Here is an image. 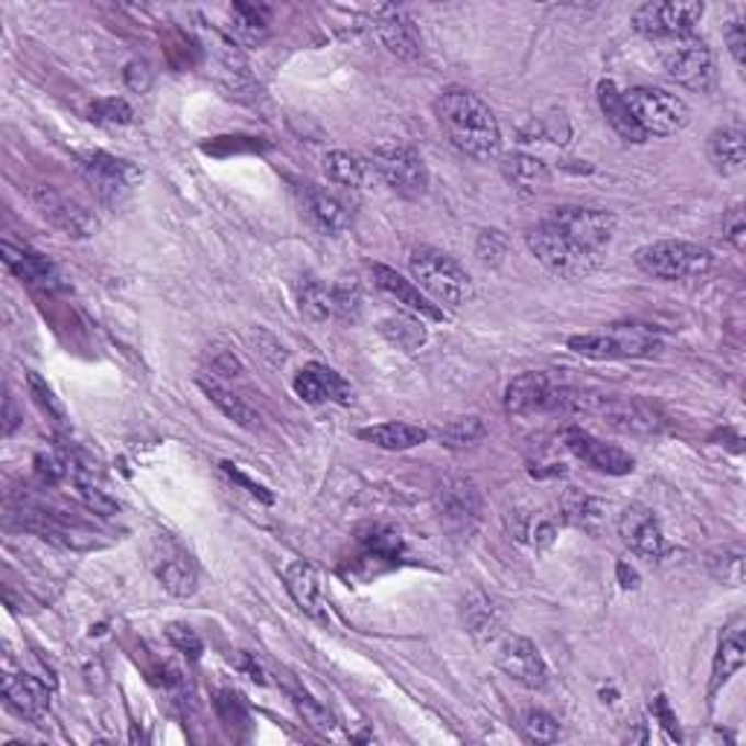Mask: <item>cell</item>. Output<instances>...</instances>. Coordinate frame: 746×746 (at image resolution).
<instances>
[{
    "label": "cell",
    "mask_w": 746,
    "mask_h": 746,
    "mask_svg": "<svg viewBox=\"0 0 746 746\" xmlns=\"http://www.w3.org/2000/svg\"><path fill=\"white\" fill-rule=\"evenodd\" d=\"M438 123L450 144L473 161H496L501 152V128L490 105L466 88H447L434 102Z\"/></svg>",
    "instance_id": "1"
},
{
    "label": "cell",
    "mask_w": 746,
    "mask_h": 746,
    "mask_svg": "<svg viewBox=\"0 0 746 746\" xmlns=\"http://www.w3.org/2000/svg\"><path fill=\"white\" fill-rule=\"evenodd\" d=\"M408 265H411L417 286L441 304L461 306L475 295L473 278L466 274L464 265L438 248H415L408 257Z\"/></svg>",
    "instance_id": "2"
},
{
    "label": "cell",
    "mask_w": 746,
    "mask_h": 746,
    "mask_svg": "<svg viewBox=\"0 0 746 746\" xmlns=\"http://www.w3.org/2000/svg\"><path fill=\"white\" fill-rule=\"evenodd\" d=\"M636 265L656 280H686L712 272L714 257L709 248L697 246V242L659 239V242L638 248Z\"/></svg>",
    "instance_id": "3"
},
{
    "label": "cell",
    "mask_w": 746,
    "mask_h": 746,
    "mask_svg": "<svg viewBox=\"0 0 746 746\" xmlns=\"http://www.w3.org/2000/svg\"><path fill=\"white\" fill-rule=\"evenodd\" d=\"M624 93L630 114L636 120V126L642 128V135L651 137H670L682 132L691 120L686 100L677 93L665 91V88H633Z\"/></svg>",
    "instance_id": "4"
},
{
    "label": "cell",
    "mask_w": 746,
    "mask_h": 746,
    "mask_svg": "<svg viewBox=\"0 0 746 746\" xmlns=\"http://www.w3.org/2000/svg\"><path fill=\"white\" fill-rule=\"evenodd\" d=\"M373 170L403 199H420L429 187V170L415 146L406 140H382L373 149Z\"/></svg>",
    "instance_id": "5"
},
{
    "label": "cell",
    "mask_w": 746,
    "mask_h": 746,
    "mask_svg": "<svg viewBox=\"0 0 746 746\" xmlns=\"http://www.w3.org/2000/svg\"><path fill=\"white\" fill-rule=\"evenodd\" d=\"M525 242L531 248V255L549 272L560 274V278H586V274H592L601 265V255H592V251L580 248L577 242L563 237L557 228H552L549 222L528 230Z\"/></svg>",
    "instance_id": "6"
},
{
    "label": "cell",
    "mask_w": 746,
    "mask_h": 746,
    "mask_svg": "<svg viewBox=\"0 0 746 746\" xmlns=\"http://www.w3.org/2000/svg\"><path fill=\"white\" fill-rule=\"evenodd\" d=\"M568 350H575L577 357L595 359H636L651 357L656 350V339L653 332L638 327V324H612L601 332H584V336H572L568 339Z\"/></svg>",
    "instance_id": "7"
},
{
    "label": "cell",
    "mask_w": 746,
    "mask_h": 746,
    "mask_svg": "<svg viewBox=\"0 0 746 746\" xmlns=\"http://www.w3.org/2000/svg\"><path fill=\"white\" fill-rule=\"evenodd\" d=\"M662 61H665L668 77L688 91L709 93L717 82L714 53L703 38H688V35L677 38V44L665 50Z\"/></svg>",
    "instance_id": "8"
},
{
    "label": "cell",
    "mask_w": 746,
    "mask_h": 746,
    "mask_svg": "<svg viewBox=\"0 0 746 746\" xmlns=\"http://www.w3.org/2000/svg\"><path fill=\"white\" fill-rule=\"evenodd\" d=\"M79 170L102 204H120L132 195V190L140 181V170L135 163L114 158L109 152L79 155Z\"/></svg>",
    "instance_id": "9"
},
{
    "label": "cell",
    "mask_w": 746,
    "mask_h": 746,
    "mask_svg": "<svg viewBox=\"0 0 746 746\" xmlns=\"http://www.w3.org/2000/svg\"><path fill=\"white\" fill-rule=\"evenodd\" d=\"M30 202L65 237L88 239L97 230V216L88 211L86 204H79L74 195L61 193L56 187H33L30 190Z\"/></svg>",
    "instance_id": "10"
},
{
    "label": "cell",
    "mask_w": 746,
    "mask_h": 746,
    "mask_svg": "<svg viewBox=\"0 0 746 746\" xmlns=\"http://www.w3.org/2000/svg\"><path fill=\"white\" fill-rule=\"evenodd\" d=\"M545 222L592 255H601L615 234V216L595 207H557Z\"/></svg>",
    "instance_id": "11"
},
{
    "label": "cell",
    "mask_w": 746,
    "mask_h": 746,
    "mask_svg": "<svg viewBox=\"0 0 746 746\" xmlns=\"http://www.w3.org/2000/svg\"><path fill=\"white\" fill-rule=\"evenodd\" d=\"M703 12V3H645L633 12V26L651 38H686Z\"/></svg>",
    "instance_id": "12"
},
{
    "label": "cell",
    "mask_w": 746,
    "mask_h": 746,
    "mask_svg": "<svg viewBox=\"0 0 746 746\" xmlns=\"http://www.w3.org/2000/svg\"><path fill=\"white\" fill-rule=\"evenodd\" d=\"M434 501H438L441 522L455 534H470L478 517H482V496H478L470 478H459V475L443 478L438 484Z\"/></svg>",
    "instance_id": "13"
},
{
    "label": "cell",
    "mask_w": 746,
    "mask_h": 746,
    "mask_svg": "<svg viewBox=\"0 0 746 746\" xmlns=\"http://www.w3.org/2000/svg\"><path fill=\"white\" fill-rule=\"evenodd\" d=\"M496 665H499L510 679H517L525 688L549 686V665L543 653L525 636H501L499 651H496Z\"/></svg>",
    "instance_id": "14"
},
{
    "label": "cell",
    "mask_w": 746,
    "mask_h": 746,
    "mask_svg": "<svg viewBox=\"0 0 746 746\" xmlns=\"http://www.w3.org/2000/svg\"><path fill=\"white\" fill-rule=\"evenodd\" d=\"M563 447H566L575 459L584 461L586 466L598 470V473L628 475L633 473V466H636L633 455H628V452L619 450V447H612V443L598 441L595 434H589L586 429H580V426H568V429H563Z\"/></svg>",
    "instance_id": "15"
},
{
    "label": "cell",
    "mask_w": 746,
    "mask_h": 746,
    "mask_svg": "<svg viewBox=\"0 0 746 746\" xmlns=\"http://www.w3.org/2000/svg\"><path fill=\"white\" fill-rule=\"evenodd\" d=\"M619 534L621 540L630 545V552H636L645 560H659L668 554V543L662 534L659 519L653 517L651 508L633 505L621 513L619 519Z\"/></svg>",
    "instance_id": "16"
},
{
    "label": "cell",
    "mask_w": 746,
    "mask_h": 746,
    "mask_svg": "<svg viewBox=\"0 0 746 746\" xmlns=\"http://www.w3.org/2000/svg\"><path fill=\"white\" fill-rule=\"evenodd\" d=\"M283 580H286V592L292 595V601H295L309 619L318 621V624H330L327 595H324V584L321 575H318V568L304 563V560H295V563H289L286 572H283Z\"/></svg>",
    "instance_id": "17"
},
{
    "label": "cell",
    "mask_w": 746,
    "mask_h": 746,
    "mask_svg": "<svg viewBox=\"0 0 746 746\" xmlns=\"http://www.w3.org/2000/svg\"><path fill=\"white\" fill-rule=\"evenodd\" d=\"M292 388H295L297 397L304 399V403H313V406H321V403H341V406H348L350 399H353V391H350L348 382L341 380L332 368L321 365V362L301 368L295 373Z\"/></svg>",
    "instance_id": "18"
},
{
    "label": "cell",
    "mask_w": 746,
    "mask_h": 746,
    "mask_svg": "<svg viewBox=\"0 0 746 746\" xmlns=\"http://www.w3.org/2000/svg\"><path fill=\"white\" fill-rule=\"evenodd\" d=\"M373 33L388 47V53H394L399 59H417L420 56V35H417L415 21L403 9H373Z\"/></svg>",
    "instance_id": "19"
},
{
    "label": "cell",
    "mask_w": 746,
    "mask_h": 746,
    "mask_svg": "<svg viewBox=\"0 0 746 746\" xmlns=\"http://www.w3.org/2000/svg\"><path fill=\"white\" fill-rule=\"evenodd\" d=\"M0 255H3V263L9 265V272L18 274L30 286L42 289V292H59L65 286L59 269L47 257L33 251V248H18L12 242H3Z\"/></svg>",
    "instance_id": "20"
},
{
    "label": "cell",
    "mask_w": 746,
    "mask_h": 746,
    "mask_svg": "<svg viewBox=\"0 0 746 746\" xmlns=\"http://www.w3.org/2000/svg\"><path fill=\"white\" fill-rule=\"evenodd\" d=\"M155 575L163 584V589L176 598H190L199 586V568H195L193 557L176 543H163V554L155 560Z\"/></svg>",
    "instance_id": "21"
},
{
    "label": "cell",
    "mask_w": 746,
    "mask_h": 746,
    "mask_svg": "<svg viewBox=\"0 0 746 746\" xmlns=\"http://www.w3.org/2000/svg\"><path fill=\"white\" fill-rule=\"evenodd\" d=\"M304 207L313 222L327 234H344L353 225V211L341 195L324 190V187L304 184Z\"/></svg>",
    "instance_id": "22"
},
{
    "label": "cell",
    "mask_w": 746,
    "mask_h": 746,
    "mask_svg": "<svg viewBox=\"0 0 746 746\" xmlns=\"http://www.w3.org/2000/svg\"><path fill=\"white\" fill-rule=\"evenodd\" d=\"M744 630L746 621L732 619L726 628H723L721 645H717V656H714V668H712V686H709V697H714L721 691L726 682H730L741 668H744L746 659V647H744Z\"/></svg>",
    "instance_id": "23"
},
{
    "label": "cell",
    "mask_w": 746,
    "mask_h": 746,
    "mask_svg": "<svg viewBox=\"0 0 746 746\" xmlns=\"http://www.w3.org/2000/svg\"><path fill=\"white\" fill-rule=\"evenodd\" d=\"M3 697H7L9 709L26 721H42L50 709V691L26 674H9L3 679Z\"/></svg>",
    "instance_id": "24"
},
{
    "label": "cell",
    "mask_w": 746,
    "mask_h": 746,
    "mask_svg": "<svg viewBox=\"0 0 746 746\" xmlns=\"http://www.w3.org/2000/svg\"><path fill=\"white\" fill-rule=\"evenodd\" d=\"M552 380L540 371H528L510 382L505 391V408L510 415H531L540 408H549L552 403Z\"/></svg>",
    "instance_id": "25"
},
{
    "label": "cell",
    "mask_w": 746,
    "mask_h": 746,
    "mask_svg": "<svg viewBox=\"0 0 746 746\" xmlns=\"http://www.w3.org/2000/svg\"><path fill=\"white\" fill-rule=\"evenodd\" d=\"M371 274H373V283H376L382 292H388L391 297H397L399 304H406L411 313L426 315V318H432V321H441L443 318L441 309H438V306H434L432 301L423 295V289L415 286L411 280H406L403 274L394 272V269L376 263L371 269Z\"/></svg>",
    "instance_id": "26"
},
{
    "label": "cell",
    "mask_w": 746,
    "mask_h": 746,
    "mask_svg": "<svg viewBox=\"0 0 746 746\" xmlns=\"http://www.w3.org/2000/svg\"><path fill=\"white\" fill-rule=\"evenodd\" d=\"M560 517L568 525L580 528V531H589V534H601L603 525H607V501L595 499L589 493L575 490L568 487L560 499Z\"/></svg>",
    "instance_id": "27"
},
{
    "label": "cell",
    "mask_w": 746,
    "mask_h": 746,
    "mask_svg": "<svg viewBox=\"0 0 746 746\" xmlns=\"http://www.w3.org/2000/svg\"><path fill=\"white\" fill-rule=\"evenodd\" d=\"M709 161L721 176H738L746 167V135L738 126H723L709 137Z\"/></svg>",
    "instance_id": "28"
},
{
    "label": "cell",
    "mask_w": 746,
    "mask_h": 746,
    "mask_svg": "<svg viewBox=\"0 0 746 746\" xmlns=\"http://www.w3.org/2000/svg\"><path fill=\"white\" fill-rule=\"evenodd\" d=\"M501 172L510 184L517 187L519 193H540L543 187H549L552 181V170L549 163L534 158V155L513 152L501 161Z\"/></svg>",
    "instance_id": "29"
},
{
    "label": "cell",
    "mask_w": 746,
    "mask_h": 746,
    "mask_svg": "<svg viewBox=\"0 0 746 746\" xmlns=\"http://www.w3.org/2000/svg\"><path fill=\"white\" fill-rule=\"evenodd\" d=\"M598 102H601V111L603 117H607V123H610L624 140H630V144H645L647 137L642 135V128L636 126V120H633L628 102H624V93L615 88V82L607 79V82L598 86Z\"/></svg>",
    "instance_id": "30"
},
{
    "label": "cell",
    "mask_w": 746,
    "mask_h": 746,
    "mask_svg": "<svg viewBox=\"0 0 746 746\" xmlns=\"http://www.w3.org/2000/svg\"><path fill=\"white\" fill-rule=\"evenodd\" d=\"M324 172L332 184L348 187V190H362L376 176L371 161L357 152H344V149H336L324 158Z\"/></svg>",
    "instance_id": "31"
},
{
    "label": "cell",
    "mask_w": 746,
    "mask_h": 746,
    "mask_svg": "<svg viewBox=\"0 0 746 746\" xmlns=\"http://www.w3.org/2000/svg\"><path fill=\"white\" fill-rule=\"evenodd\" d=\"M359 438L373 443V447H380V450L406 452L429 441V432L411 423H380L368 426V429H359Z\"/></svg>",
    "instance_id": "32"
},
{
    "label": "cell",
    "mask_w": 746,
    "mask_h": 746,
    "mask_svg": "<svg viewBox=\"0 0 746 746\" xmlns=\"http://www.w3.org/2000/svg\"><path fill=\"white\" fill-rule=\"evenodd\" d=\"M199 388L204 391V397L211 399L213 406L219 408L222 415L228 417V420H234L237 426H242V429H257L260 426V415H257L255 406H248L246 399L239 397V394H234L230 388H225L222 382L216 380H199Z\"/></svg>",
    "instance_id": "33"
},
{
    "label": "cell",
    "mask_w": 746,
    "mask_h": 746,
    "mask_svg": "<svg viewBox=\"0 0 746 746\" xmlns=\"http://www.w3.org/2000/svg\"><path fill=\"white\" fill-rule=\"evenodd\" d=\"M461 619H464L466 633L473 638H478V642H490V638L499 636L501 630L499 612H496V607H493L484 595L475 592L466 598L464 607H461Z\"/></svg>",
    "instance_id": "34"
},
{
    "label": "cell",
    "mask_w": 746,
    "mask_h": 746,
    "mask_svg": "<svg viewBox=\"0 0 746 746\" xmlns=\"http://www.w3.org/2000/svg\"><path fill=\"white\" fill-rule=\"evenodd\" d=\"M269 24H272V9L263 3H234L230 7V26L242 42L260 44L269 35Z\"/></svg>",
    "instance_id": "35"
},
{
    "label": "cell",
    "mask_w": 746,
    "mask_h": 746,
    "mask_svg": "<svg viewBox=\"0 0 746 746\" xmlns=\"http://www.w3.org/2000/svg\"><path fill=\"white\" fill-rule=\"evenodd\" d=\"M380 332L385 339L394 344V348L406 350V353H415L426 344L429 332H426V324L415 315H388L385 321H380Z\"/></svg>",
    "instance_id": "36"
},
{
    "label": "cell",
    "mask_w": 746,
    "mask_h": 746,
    "mask_svg": "<svg viewBox=\"0 0 746 746\" xmlns=\"http://www.w3.org/2000/svg\"><path fill=\"white\" fill-rule=\"evenodd\" d=\"M297 309H301V315L304 318H309V321L315 324H324L330 321V318H336V309H332V289H327L324 283H318V280H304L301 286H297Z\"/></svg>",
    "instance_id": "37"
},
{
    "label": "cell",
    "mask_w": 746,
    "mask_h": 746,
    "mask_svg": "<svg viewBox=\"0 0 746 746\" xmlns=\"http://www.w3.org/2000/svg\"><path fill=\"white\" fill-rule=\"evenodd\" d=\"M438 441L450 450H464V447H473L487 434V426H484L482 417H452L447 423L438 426Z\"/></svg>",
    "instance_id": "38"
},
{
    "label": "cell",
    "mask_w": 746,
    "mask_h": 746,
    "mask_svg": "<svg viewBox=\"0 0 746 746\" xmlns=\"http://www.w3.org/2000/svg\"><path fill=\"white\" fill-rule=\"evenodd\" d=\"M709 572L721 584L741 586L744 584V552H741L738 545H723V549L709 554Z\"/></svg>",
    "instance_id": "39"
},
{
    "label": "cell",
    "mask_w": 746,
    "mask_h": 746,
    "mask_svg": "<svg viewBox=\"0 0 746 746\" xmlns=\"http://www.w3.org/2000/svg\"><path fill=\"white\" fill-rule=\"evenodd\" d=\"M510 531L525 540V543L543 549V545H552L554 536H557V525L554 519L543 517V513H519L517 525H510Z\"/></svg>",
    "instance_id": "40"
},
{
    "label": "cell",
    "mask_w": 746,
    "mask_h": 746,
    "mask_svg": "<svg viewBox=\"0 0 746 746\" xmlns=\"http://www.w3.org/2000/svg\"><path fill=\"white\" fill-rule=\"evenodd\" d=\"M332 309H336L339 321H359V313H362V289H359L357 280H339L332 286Z\"/></svg>",
    "instance_id": "41"
},
{
    "label": "cell",
    "mask_w": 746,
    "mask_h": 746,
    "mask_svg": "<svg viewBox=\"0 0 746 746\" xmlns=\"http://www.w3.org/2000/svg\"><path fill=\"white\" fill-rule=\"evenodd\" d=\"M93 123H102V126H128L135 120V111L128 105L123 97H102V100H93L91 109H88Z\"/></svg>",
    "instance_id": "42"
},
{
    "label": "cell",
    "mask_w": 746,
    "mask_h": 746,
    "mask_svg": "<svg viewBox=\"0 0 746 746\" xmlns=\"http://www.w3.org/2000/svg\"><path fill=\"white\" fill-rule=\"evenodd\" d=\"M289 697H292V703H295V709L301 712L304 723H309V726L318 732H332V726H336L332 714L327 712L309 691H304V688H289Z\"/></svg>",
    "instance_id": "43"
},
{
    "label": "cell",
    "mask_w": 746,
    "mask_h": 746,
    "mask_svg": "<svg viewBox=\"0 0 746 746\" xmlns=\"http://www.w3.org/2000/svg\"><path fill=\"white\" fill-rule=\"evenodd\" d=\"M26 385H30V394H33V399L38 403V408H42L44 415L50 417L53 423L56 426H68V415H65V406L59 403V397L53 394V388L47 385V382L38 376L35 371L26 373Z\"/></svg>",
    "instance_id": "44"
},
{
    "label": "cell",
    "mask_w": 746,
    "mask_h": 746,
    "mask_svg": "<svg viewBox=\"0 0 746 746\" xmlns=\"http://www.w3.org/2000/svg\"><path fill=\"white\" fill-rule=\"evenodd\" d=\"M508 248H510V239L496 228L482 230V234H478V239H475V257H478L484 265H490V269H496V265L505 263V257H508Z\"/></svg>",
    "instance_id": "45"
},
{
    "label": "cell",
    "mask_w": 746,
    "mask_h": 746,
    "mask_svg": "<svg viewBox=\"0 0 746 746\" xmlns=\"http://www.w3.org/2000/svg\"><path fill=\"white\" fill-rule=\"evenodd\" d=\"M522 730L534 744H557L560 741V726L552 714L543 712V709H531L522 717Z\"/></svg>",
    "instance_id": "46"
},
{
    "label": "cell",
    "mask_w": 746,
    "mask_h": 746,
    "mask_svg": "<svg viewBox=\"0 0 746 746\" xmlns=\"http://www.w3.org/2000/svg\"><path fill=\"white\" fill-rule=\"evenodd\" d=\"M167 638H170V645L176 647V651L190 656L193 662L204 653V645H202V638H199V633H195L193 628H187V624H179V621L167 628Z\"/></svg>",
    "instance_id": "47"
},
{
    "label": "cell",
    "mask_w": 746,
    "mask_h": 746,
    "mask_svg": "<svg viewBox=\"0 0 746 746\" xmlns=\"http://www.w3.org/2000/svg\"><path fill=\"white\" fill-rule=\"evenodd\" d=\"M723 237L730 239L735 251H744L746 248V219L741 207H732V211L723 216Z\"/></svg>",
    "instance_id": "48"
},
{
    "label": "cell",
    "mask_w": 746,
    "mask_h": 746,
    "mask_svg": "<svg viewBox=\"0 0 746 746\" xmlns=\"http://www.w3.org/2000/svg\"><path fill=\"white\" fill-rule=\"evenodd\" d=\"M123 77H126V86L135 93H146L152 88V68H149V61L144 59L128 61L126 70H123Z\"/></svg>",
    "instance_id": "49"
},
{
    "label": "cell",
    "mask_w": 746,
    "mask_h": 746,
    "mask_svg": "<svg viewBox=\"0 0 746 746\" xmlns=\"http://www.w3.org/2000/svg\"><path fill=\"white\" fill-rule=\"evenodd\" d=\"M726 44H730V53L732 59H735V65L738 68H744V47H746V26L741 18H735L730 26H726Z\"/></svg>",
    "instance_id": "50"
},
{
    "label": "cell",
    "mask_w": 746,
    "mask_h": 746,
    "mask_svg": "<svg viewBox=\"0 0 746 746\" xmlns=\"http://www.w3.org/2000/svg\"><path fill=\"white\" fill-rule=\"evenodd\" d=\"M35 470H38V475L47 478V482H56V478H61L65 473H70V464L50 452V455H38V459H35Z\"/></svg>",
    "instance_id": "51"
},
{
    "label": "cell",
    "mask_w": 746,
    "mask_h": 746,
    "mask_svg": "<svg viewBox=\"0 0 746 746\" xmlns=\"http://www.w3.org/2000/svg\"><path fill=\"white\" fill-rule=\"evenodd\" d=\"M222 470H225V473H228L230 478H234V482L242 484V487H246V490L251 493V496H257V499L265 501V505H272V493H265L263 484L251 482V478H248L246 473H239V470H237V466H234V464H222Z\"/></svg>",
    "instance_id": "52"
},
{
    "label": "cell",
    "mask_w": 746,
    "mask_h": 746,
    "mask_svg": "<svg viewBox=\"0 0 746 746\" xmlns=\"http://www.w3.org/2000/svg\"><path fill=\"white\" fill-rule=\"evenodd\" d=\"M216 705H219L222 717L228 723L239 721L242 717V709H239V697L234 694V691H219V700H216Z\"/></svg>",
    "instance_id": "53"
},
{
    "label": "cell",
    "mask_w": 746,
    "mask_h": 746,
    "mask_svg": "<svg viewBox=\"0 0 746 746\" xmlns=\"http://www.w3.org/2000/svg\"><path fill=\"white\" fill-rule=\"evenodd\" d=\"M653 714L659 717L662 721V726L668 730V735L670 738H677L679 741V726H677V717L670 714V709H668V700L665 697H656V703H653Z\"/></svg>",
    "instance_id": "54"
},
{
    "label": "cell",
    "mask_w": 746,
    "mask_h": 746,
    "mask_svg": "<svg viewBox=\"0 0 746 746\" xmlns=\"http://www.w3.org/2000/svg\"><path fill=\"white\" fill-rule=\"evenodd\" d=\"M237 665H239V670H246L248 677H251V679H255V682H260V686H263V682H265V674H263V668H260V662H255V656H248V653H239Z\"/></svg>",
    "instance_id": "55"
},
{
    "label": "cell",
    "mask_w": 746,
    "mask_h": 746,
    "mask_svg": "<svg viewBox=\"0 0 746 746\" xmlns=\"http://www.w3.org/2000/svg\"><path fill=\"white\" fill-rule=\"evenodd\" d=\"M213 368H216V373H222V376H234V371H239V362L230 353H219V359L213 362Z\"/></svg>",
    "instance_id": "56"
},
{
    "label": "cell",
    "mask_w": 746,
    "mask_h": 746,
    "mask_svg": "<svg viewBox=\"0 0 746 746\" xmlns=\"http://www.w3.org/2000/svg\"><path fill=\"white\" fill-rule=\"evenodd\" d=\"M619 580L624 589H636L638 586V575L628 566V563H619Z\"/></svg>",
    "instance_id": "57"
},
{
    "label": "cell",
    "mask_w": 746,
    "mask_h": 746,
    "mask_svg": "<svg viewBox=\"0 0 746 746\" xmlns=\"http://www.w3.org/2000/svg\"><path fill=\"white\" fill-rule=\"evenodd\" d=\"M18 426V417H15V406H12V399H7V434L15 432Z\"/></svg>",
    "instance_id": "58"
}]
</instances>
